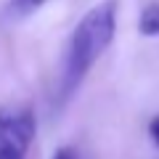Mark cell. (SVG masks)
<instances>
[{"instance_id": "5", "label": "cell", "mask_w": 159, "mask_h": 159, "mask_svg": "<svg viewBox=\"0 0 159 159\" xmlns=\"http://www.w3.org/2000/svg\"><path fill=\"white\" fill-rule=\"evenodd\" d=\"M148 138H151V143L159 148V114L148 122Z\"/></svg>"}, {"instance_id": "4", "label": "cell", "mask_w": 159, "mask_h": 159, "mask_svg": "<svg viewBox=\"0 0 159 159\" xmlns=\"http://www.w3.org/2000/svg\"><path fill=\"white\" fill-rule=\"evenodd\" d=\"M45 3L48 0H8L6 3V16L8 19H27L34 11H40Z\"/></svg>"}, {"instance_id": "1", "label": "cell", "mask_w": 159, "mask_h": 159, "mask_svg": "<svg viewBox=\"0 0 159 159\" xmlns=\"http://www.w3.org/2000/svg\"><path fill=\"white\" fill-rule=\"evenodd\" d=\"M117 34V0H101L72 29L64 48V64H61V85L58 98L66 101L77 93L82 80L93 69V64L103 56Z\"/></svg>"}, {"instance_id": "3", "label": "cell", "mask_w": 159, "mask_h": 159, "mask_svg": "<svg viewBox=\"0 0 159 159\" xmlns=\"http://www.w3.org/2000/svg\"><path fill=\"white\" fill-rule=\"evenodd\" d=\"M138 32L143 37H157L159 34V3L143 6L141 16H138Z\"/></svg>"}, {"instance_id": "2", "label": "cell", "mask_w": 159, "mask_h": 159, "mask_svg": "<svg viewBox=\"0 0 159 159\" xmlns=\"http://www.w3.org/2000/svg\"><path fill=\"white\" fill-rule=\"evenodd\" d=\"M37 133V117L29 106L0 109V159H24Z\"/></svg>"}, {"instance_id": "6", "label": "cell", "mask_w": 159, "mask_h": 159, "mask_svg": "<svg viewBox=\"0 0 159 159\" xmlns=\"http://www.w3.org/2000/svg\"><path fill=\"white\" fill-rule=\"evenodd\" d=\"M53 159H80V157H77V151L72 146H61V148H56Z\"/></svg>"}]
</instances>
